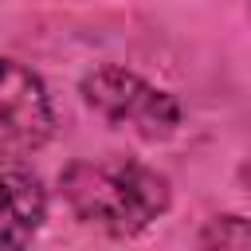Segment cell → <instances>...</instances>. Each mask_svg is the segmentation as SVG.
I'll return each instance as SVG.
<instances>
[{
  "mask_svg": "<svg viewBox=\"0 0 251 251\" xmlns=\"http://www.w3.org/2000/svg\"><path fill=\"white\" fill-rule=\"evenodd\" d=\"M86 106L118 129H129L145 141H161L180 126V106L169 90H157L126 67H94L82 78Z\"/></svg>",
  "mask_w": 251,
  "mask_h": 251,
  "instance_id": "2",
  "label": "cell"
},
{
  "mask_svg": "<svg viewBox=\"0 0 251 251\" xmlns=\"http://www.w3.org/2000/svg\"><path fill=\"white\" fill-rule=\"evenodd\" d=\"M63 200L71 212L106 231V235H137L169 208V180L133 161V157H94V161H71L59 173Z\"/></svg>",
  "mask_w": 251,
  "mask_h": 251,
  "instance_id": "1",
  "label": "cell"
},
{
  "mask_svg": "<svg viewBox=\"0 0 251 251\" xmlns=\"http://www.w3.org/2000/svg\"><path fill=\"white\" fill-rule=\"evenodd\" d=\"M200 251H251V220L216 216L200 231Z\"/></svg>",
  "mask_w": 251,
  "mask_h": 251,
  "instance_id": "5",
  "label": "cell"
},
{
  "mask_svg": "<svg viewBox=\"0 0 251 251\" xmlns=\"http://www.w3.org/2000/svg\"><path fill=\"white\" fill-rule=\"evenodd\" d=\"M47 216V192L31 165L0 153V251H24Z\"/></svg>",
  "mask_w": 251,
  "mask_h": 251,
  "instance_id": "4",
  "label": "cell"
},
{
  "mask_svg": "<svg viewBox=\"0 0 251 251\" xmlns=\"http://www.w3.org/2000/svg\"><path fill=\"white\" fill-rule=\"evenodd\" d=\"M51 129L55 110L39 75L0 55V137L20 149H35L51 137Z\"/></svg>",
  "mask_w": 251,
  "mask_h": 251,
  "instance_id": "3",
  "label": "cell"
},
{
  "mask_svg": "<svg viewBox=\"0 0 251 251\" xmlns=\"http://www.w3.org/2000/svg\"><path fill=\"white\" fill-rule=\"evenodd\" d=\"M247 8H251V0H247Z\"/></svg>",
  "mask_w": 251,
  "mask_h": 251,
  "instance_id": "6",
  "label": "cell"
}]
</instances>
